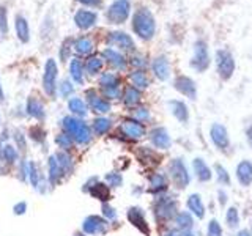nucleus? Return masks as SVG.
Instances as JSON below:
<instances>
[{"label":"nucleus","mask_w":252,"mask_h":236,"mask_svg":"<svg viewBox=\"0 0 252 236\" xmlns=\"http://www.w3.org/2000/svg\"><path fill=\"white\" fill-rule=\"evenodd\" d=\"M63 132L74 140L77 145H89L92 142V128L79 117H63L62 118Z\"/></svg>","instance_id":"nucleus-1"},{"label":"nucleus","mask_w":252,"mask_h":236,"mask_svg":"<svg viewBox=\"0 0 252 236\" xmlns=\"http://www.w3.org/2000/svg\"><path fill=\"white\" fill-rule=\"evenodd\" d=\"M132 30L136 31L142 39H152L156 31V24L153 14L147 8H140L134 13L132 18Z\"/></svg>","instance_id":"nucleus-2"},{"label":"nucleus","mask_w":252,"mask_h":236,"mask_svg":"<svg viewBox=\"0 0 252 236\" xmlns=\"http://www.w3.org/2000/svg\"><path fill=\"white\" fill-rule=\"evenodd\" d=\"M57 77H59V66L54 59H47L44 63V73H43V90L47 96H55L57 90Z\"/></svg>","instance_id":"nucleus-3"},{"label":"nucleus","mask_w":252,"mask_h":236,"mask_svg":"<svg viewBox=\"0 0 252 236\" xmlns=\"http://www.w3.org/2000/svg\"><path fill=\"white\" fill-rule=\"evenodd\" d=\"M169 173H170V178L173 181L178 189H185L189 183H191V177H189V172L186 169L185 162L177 157V159L170 161L169 164Z\"/></svg>","instance_id":"nucleus-4"},{"label":"nucleus","mask_w":252,"mask_h":236,"mask_svg":"<svg viewBox=\"0 0 252 236\" xmlns=\"http://www.w3.org/2000/svg\"><path fill=\"white\" fill-rule=\"evenodd\" d=\"M155 216L158 220H170L177 216V202L170 199V197H162L155 203Z\"/></svg>","instance_id":"nucleus-5"},{"label":"nucleus","mask_w":252,"mask_h":236,"mask_svg":"<svg viewBox=\"0 0 252 236\" xmlns=\"http://www.w3.org/2000/svg\"><path fill=\"white\" fill-rule=\"evenodd\" d=\"M131 11L129 0H115L107 10V21L110 24H123Z\"/></svg>","instance_id":"nucleus-6"},{"label":"nucleus","mask_w":252,"mask_h":236,"mask_svg":"<svg viewBox=\"0 0 252 236\" xmlns=\"http://www.w3.org/2000/svg\"><path fill=\"white\" fill-rule=\"evenodd\" d=\"M109 230V220H106L101 216H87L82 222V232L89 236H96V235H104Z\"/></svg>","instance_id":"nucleus-7"},{"label":"nucleus","mask_w":252,"mask_h":236,"mask_svg":"<svg viewBox=\"0 0 252 236\" xmlns=\"http://www.w3.org/2000/svg\"><path fill=\"white\" fill-rule=\"evenodd\" d=\"M191 66L195 71H199V73H203V71L210 66L208 47H207V43L202 41V39L195 41V44H194V57L191 61Z\"/></svg>","instance_id":"nucleus-8"},{"label":"nucleus","mask_w":252,"mask_h":236,"mask_svg":"<svg viewBox=\"0 0 252 236\" xmlns=\"http://www.w3.org/2000/svg\"><path fill=\"white\" fill-rule=\"evenodd\" d=\"M216 65H218V73L222 79H230L233 71H235V60L233 55L225 51V49H219L216 52Z\"/></svg>","instance_id":"nucleus-9"},{"label":"nucleus","mask_w":252,"mask_h":236,"mask_svg":"<svg viewBox=\"0 0 252 236\" xmlns=\"http://www.w3.org/2000/svg\"><path fill=\"white\" fill-rule=\"evenodd\" d=\"M210 137L213 140V144L216 145L218 149L220 151H225V149L230 147V139H228V132L225 129V126L219 124V123H215L211 126L210 129Z\"/></svg>","instance_id":"nucleus-10"},{"label":"nucleus","mask_w":252,"mask_h":236,"mask_svg":"<svg viewBox=\"0 0 252 236\" xmlns=\"http://www.w3.org/2000/svg\"><path fill=\"white\" fill-rule=\"evenodd\" d=\"M120 132L129 140H139L145 136V128L140 121L132 118V120H125L120 124Z\"/></svg>","instance_id":"nucleus-11"},{"label":"nucleus","mask_w":252,"mask_h":236,"mask_svg":"<svg viewBox=\"0 0 252 236\" xmlns=\"http://www.w3.org/2000/svg\"><path fill=\"white\" fill-rule=\"evenodd\" d=\"M126 216H128V220L129 222L137 228L139 232H142L144 235H150V227L147 224V219H145V212L142 208L139 206H131L126 212Z\"/></svg>","instance_id":"nucleus-12"},{"label":"nucleus","mask_w":252,"mask_h":236,"mask_svg":"<svg viewBox=\"0 0 252 236\" xmlns=\"http://www.w3.org/2000/svg\"><path fill=\"white\" fill-rule=\"evenodd\" d=\"M87 102L92 109V112L104 115L110 112V102L104 98L98 96V93L94 90H87Z\"/></svg>","instance_id":"nucleus-13"},{"label":"nucleus","mask_w":252,"mask_h":236,"mask_svg":"<svg viewBox=\"0 0 252 236\" xmlns=\"http://www.w3.org/2000/svg\"><path fill=\"white\" fill-rule=\"evenodd\" d=\"M150 142H152L153 147L158 149H169L172 144L167 129L162 128V126H158V128H155L150 132Z\"/></svg>","instance_id":"nucleus-14"},{"label":"nucleus","mask_w":252,"mask_h":236,"mask_svg":"<svg viewBox=\"0 0 252 236\" xmlns=\"http://www.w3.org/2000/svg\"><path fill=\"white\" fill-rule=\"evenodd\" d=\"M63 177H65V175H63V172H62L60 165H59L57 156L51 154L49 159H47V183H49L51 187H54Z\"/></svg>","instance_id":"nucleus-15"},{"label":"nucleus","mask_w":252,"mask_h":236,"mask_svg":"<svg viewBox=\"0 0 252 236\" xmlns=\"http://www.w3.org/2000/svg\"><path fill=\"white\" fill-rule=\"evenodd\" d=\"M98 21V14L94 11H87V10H79L74 14V22L76 26L81 30H89L90 27H93Z\"/></svg>","instance_id":"nucleus-16"},{"label":"nucleus","mask_w":252,"mask_h":236,"mask_svg":"<svg viewBox=\"0 0 252 236\" xmlns=\"http://www.w3.org/2000/svg\"><path fill=\"white\" fill-rule=\"evenodd\" d=\"M175 88L181 93L188 96L189 99H195V94H197V88H195V84L191 77L188 76H180L175 79Z\"/></svg>","instance_id":"nucleus-17"},{"label":"nucleus","mask_w":252,"mask_h":236,"mask_svg":"<svg viewBox=\"0 0 252 236\" xmlns=\"http://www.w3.org/2000/svg\"><path fill=\"white\" fill-rule=\"evenodd\" d=\"M107 41H109V44L120 47V49H123V51H134V47H136L131 36L123 33V31H112V33L109 35Z\"/></svg>","instance_id":"nucleus-18"},{"label":"nucleus","mask_w":252,"mask_h":236,"mask_svg":"<svg viewBox=\"0 0 252 236\" xmlns=\"http://www.w3.org/2000/svg\"><path fill=\"white\" fill-rule=\"evenodd\" d=\"M26 114L32 118H35V120H38V121H43L46 118L44 106L33 96H30L26 102Z\"/></svg>","instance_id":"nucleus-19"},{"label":"nucleus","mask_w":252,"mask_h":236,"mask_svg":"<svg viewBox=\"0 0 252 236\" xmlns=\"http://www.w3.org/2000/svg\"><path fill=\"white\" fill-rule=\"evenodd\" d=\"M152 69L155 76L159 79V81H167L169 76H170V65H169V60L161 55V57H156L152 63Z\"/></svg>","instance_id":"nucleus-20"},{"label":"nucleus","mask_w":252,"mask_h":236,"mask_svg":"<svg viewBox=\"0 0 252 236\" xmlns=\"http://www.w3.org/2000/svg\"><path fill=\"white\" fill-rule=\"evenodd\" d=\"M14 30H16V36L19 38L21 43H29L30 27H29V21L24 18V16L18 14L14 18Z\"/></svg>","instance_id":"nucleus-21"},{"label":"nucleus","mask_w":252,"mask_h":236,"mask_svg":"<svg viewBox=\"0 0 252 236\" xmlns=\"http://www.w3.org/2000/svg\"><path fill=\"white\" fill-rule=\"evenodd\" d=\"M192 167H194L197 179L202 181V183H207V181H210L213 178L211 169L208 167L207 162H205L202 157H195V159L192 161Z\"/></svg>","instance_id":"nucleus-22"},{"label":"nucleus","mask_w":252,"mask_h":236,"mask_svg":"<svg viewBox=\"0 0 252 236\" xmlns=\"http://www.w3.org/2000/svg\"><path fill=\"white\" fill-rule=\"evenodd\" d=\"M236 178L243 186L252 184V162L249 161H241L236 165Z\"/></svg>","instance_id":"nucleus-23"},{"label":"nucleus","mask_w":252,"mask_h":236,"mask_svg":"<svg viewBox=\"0 0 252 236\" xmlns=\"http://www.w3.org/2000/svg\"><path fill=\"white\" fill-rule=\"evenodd\" d=\"M102 57H104V60H107L110 65H112L114 68H117L118 71H123L126 68L125 57L120 52H117L115 49H110V47H107V49L102 51Z\"/></svg>","instance_id":"nucleus-24"},{"label":"nucleus","mask_w":252,"mask_h":236,"mask_svg":"<svg viewBox=\"0 0 252 236\" xmlns=\"http://www.w3.org/2000/svg\"><path fill=\"white\" fill-rule=\"evenodd\" d=\"M167 177L164 175V173H153L152 177H150V192L153 194H162L167 191Z\"/></svg>","instance_id":"nucleus-25"},{"label":"nucleus","mask_w":252,"mask_h":236,"mask_svg":"<svg viewBox=\"0 0 252 236\" xmlns=\"http://www.w3.org/2000/svg\"><path fill=\"white\" fill-rule=\"evenodd\" d=\"M188 208H189V211H191L197 219H203L205 217V206H203L202 197L199 194H191V195H189Z\"/></svg>","instance_id":"nucleus-26"},{"label":"nucleus","mask_w":252,"mask_h":236,"mask_svg":"<svg viewBox=\"0 0 252 236\" xmlns=\"http://www.w3.org/2000/svg\"><path fill=\"white\" fill-rule=\"evenodd\" d=\"M55 156H57V161H59L63 175H71V173L74 172V165H76L73 156L68 151H59V153H55Z\"/></svg>","instance_id":"nucleus-27"},{"label":"nucleus","mask_w":252,"mask_h":236,"mask_svg":"<svg viewBox=\"0 0 252 236\" xmlns=\"http://www.w3.org/2000/svg\"><path fill=\"white\" fill-rule=\"evenodd\" d=\"M169 106L172 109L173 117H175L178 121L188 123V120H189V110H188V106L185 104L183 101H170Z\"/></svg>","instance_id":"nucleus-28"},{"label":"nucleus","mask_w":252,"mask_h":236,"mask_svg":"<svg viewBox=\"0 0 252 236\" xmlns=\"http://www.w3.org/2000/svg\"><path fill=\"white\" fill-rule=\"evenodd\" d=\"M68 109L69 112L73 114L74 117H79V118H84L89 114V107H87V102L81 98H71L68 101Z\"/></svg>","instance_id":"nucleus-29"},{"label":"nucleus","mask_w":252,"mask_h":236,"mask_svg":"<svg viewBox=\"0 0 252 236\" xmlns=\"http://www.w3.org/2000/svg\"><path fill=\"white\" fill-rule=\"evenodd\" d=\"M110 128H112V121L106 117L94 118L93 123H92V129L96 136H104V134H107L110 131Z\"/></svg>","instance_id":"nucleus-30"},{"label":"nucleus","mask_w":252,"mask_h":236,"mask_svg":"<svg viewBox=\"0 0 252 236\" xmlns=\"http://www.w3.org/2000/svg\"><path fill=\"white\" fill-rule=\"evenodd\" d=\"M129 81H131L134 88H137V90H144V88H147V87L150 85L148 77H147V74L142 69L132 71V73L129 74Z\"/></svg>","instance_id":"nucleus-31"},{"label":"nucleus","mask_w":252,"mask_h":236,"mask_svg":"<svg viewBox=\"0 0 252 236\" xmlns=\"http://www.w3.org/2000/svg\"><path fill=\"white\" fill-rule=\"evenodd\" d=\"M140 98H142L140 90L134 88V87H128L123 93V102L126 107H136L140 102Z\"/></svg>","instance_id":"nucleus-32"},{"label":"nucleus","mask_w":252,"mask_h":236,"mask_svg":"<svg viewBox=\"0 0 252 236\" xmlns=\"http://www.w3.org/2000/svg\"><path fill=\"white\" fill-rule=\"evenodd\" d=\"M69 74H71V79L79 84V85H82L84 84V66H82V63L81 60H71L69 63Z\"/></svg>","instance_id":"nucleus-33"},{"label":"nucleus","mask_w":252,"mask_h":236,"mask_svg":"<svg viewBox=\"0 0 252 236\" xmlns=\"http://www.w3.org/2000/svg\"><path fill=\"white\" fill-rule=\"evenodd\" d=\"M73 49L79 55H89L93 51V43H92V39L85 38V36L77 38V39H74V43H73Z\"/></svg>","instance_id":"nucleus-34"},{"label":"nucleus","mask_w":252,"mask_h":236,"mask_svg":"<svg viewBox=\"0 0 252 236\" xmlns=\"http://www.w3.org/2000/svg\"><path fill=\"white\" fill-rule=\"evenodd\" d=\"M175 224H177V227L180 228V230L189 232L192 228V225H194V220H192V216L189 214L188 211H181L175 216Z\"/></svg>","instance_id":"nucleus-35"},{"label":"nucleus","mask_w":252,"mask_h":236,"mask_svg":"<svg viewBox=\"0 0 252 236\" xmlns=\"http://www.w3.org/2000/svg\"><path fill=\"white\" fill-rule=\"evenodd\" d=\"M89 194H90L92 197H94V199H98V200H101V202H104V203H106V200H109V197H110L109 186L99 183V181L90 189Z\"/></svg>","instance_id":"nucleus-36"},{"label":"nucleus","mask_w":252,"mask_h":236,"mask_svg":"<svg viewBox=\"0 0 252 236\" xmlns=\"http://www.w3.org/2000/svg\"><path fill=\"white\" fill-rule=\"evenodd\" d=\"M102 65H104V60H102L101 57H98V55H92V57L85 63V69L89 74L94 76L102 69Z\"/></svg>","instance_id":"nucleus-37"},{"label":"nucleus","mask_w":252,"mask_h":236,"mask_svg":"<svg viewBox=\"0 0 252 236\" xmlns=\"http://www.w3.org/2000/svg\"><path fill=\"white\" fill-rule=\"evenodd\" d=\"M99 85L101 88H114V87H120V79H118L114 73H104L99 77Z\"/></svg>","instance_id":"nucleus-38"},{"label":"nucleus","mask_w":252,"mask_h":236,"mask_svg":"<svg viewBox=\"0 0 252 236\" xmlns=\"http://www.w3.org/2000/svg\"><path fill=\"white\" fill-rule=\"evenodd\" d=\"M2 157H3V161L6 162V164H16V161H18V157H19V154H18V148H14L13 145H10V144H6V145H3L2 147Z\"/></svg>","instance_id":"nucleus-39"},{"label":"nucleus","mask_w":252,"mask_h":236,"mask_svg":"<svg viewBox=\"0 0 252 236\" xmlns=\"http://www.w3.org/2000/svg\"><path fill=\"white\" fill-rule=\"evenodd\" d=\"M39 179H41V177H39V172H38V167L36 164L33 161H29V172H27V181L33 186L35 189H38L39 186Z\"/></svg>","instance_id":"nucleus-40"},{"label":"nucleus","mask_w":252,"mask_h":236,"mask_svg":"<svg viewBox=\"0 0 252 236\" xmlns=\"http://www.w3.org/2000/svg\"><path fill=\"white\" fill-rule=\"evenodd\" d=\"M55 144L59 148H62V151H69L71 148L74 147V140L71 139L66 132H60L57 137H55Z\"/></svg>","instance_id":"nucleus-41"},{"label":"nucleus","mask_w":252,"mask_h":236,"mask_svg":"<svg viewBox=\"0 0 252 236\" xmlns=\"http://www.w3.org/2000/svg\"><path fill=\"white\" fill-rule=\"evenodd\" d=\"M104 179L109 187H120L123 184V177H122V173H118V172H109L104 177Z\"/></svg>","instance_id":"nucleus-42"},{"label":"nucleus","mask_w":252,"mask_h":236,"mask_svg":"<svg viewBox=\"0 0 252 236\" xmlns=\"http://www.w3.org/2000/svg\"><path fill=\"white\" fill-rule=\"evenodd\" d=\"M225 220L230 228H236L240 225V214H238V209H236L235 206L228 208L227 209V214H225Z\"/></svg>","instance_id":"nucleus-43"},{"label":"nucleus","mask_w":252,"mask_h":236,"mask_svg":"<svg viewBox=\"0 0 252 236\" xmlns=\"http://www.w3.org/2000/svg\"><path fill=\"white\" fill-rule=\"evenodd\" d=\"M29 137L33 142H36V144H43L46 140V132L41 129V126H32L29 129Z\"/></svg>","instance_id":"nucleus-44"},{"label":"nucleus","mask_w":252,"mask_h":236,"mask_svg":"<svg viewBox=\"0 0 252 236\" xmlns=\"http://www.w3.org/2000/svg\"><path fill=\"white\" fill-rule=\"evenodd\" d=\"M215 170H216L219 184H222V186H228V184H230V175H228V172L225 170V167H222L220 164H216Z\"/></svg>","instance_id":"nucleus-45"},{"label":"nucleus","mask_w":252,"mask_h":236,"mask_svg":"<svg viewBox=\"0 0 252 236\" xmlns=\"http://www.w3.org/2000/svg\"><path fill=\"white\" fill-rule=\"evenodd\" d=\"M74 93V87H73V84H71L69 81H62L60 82V85H59V94L62 98H69L71 94Z\"/></svg>","instance_id":"nucleus-46"},{"label":"nucleus","mask_w":252,"mask_h":236,"mask_svg":"<svg viewBox=\"0 0 252 236\" xmlns=\"http://www.w3.org/2000/svg\"><path fill=\"white\" fill-rule=\"evenodd\" d=\"M13 137H14V142H16V148H19L21 151H24L27 147V136L24 134L21 129H16L14 134H13Z\"/></svg>","instance_id":"nucleus-47"},{"label":"nucleus","mask_w":252,"mask_h":236,"mask_svg":"<svg viewBox=\"0 0 252 236\" xmlns=\"http://www.w3.org/2000/svg\"><path fill=\"white\" fill-rule=\"evenodd\" d=\"M8 33V13L6 6L0 5V35Z\"/></svg>","instance_id":"nucleus-48"},{"label":"nucleus","mask_w":252,"mask_h":236,"mask_svg":"<svg viewBox=\"0 0 252 236\" xmlns=\"http://www.w3.org/2000/svg\"><path fill=\"white\" fill-rule=\"evenodd\" d=\"M207 235L208 236H222V228H220V224L216 219H211L208 228H207Z\"/></svg>","instance_id":"nucleus-49"},{"label":"nucleus","mask_w":252,"mask_h":236,"mask_svg":"<svg viewBox=\"0 0 252 236\" xmlns=\"http://www.w3.org/2000/svg\"><path fill=\"white\" fill-rule=\"evenodd\" d=\"M101 211H102V217L106 220H110V222H112V220L117 219V211L114 209V206H110L109 203H102Z\"/></svg>","instance_id":"nucleus-50"},{"label":"nucleus","mask_w":252,"mask_h":236,"mask_svg":"<svg viewBox=\"0 0 252 236\" xmlns=\"http://www.w3.org/2000/svg\"><path fill=\"white\" fill-rule=\"evenodd\" d=\"M150 118H152V117H150V110L145 109V107H140V109L136 110V112H134V120H137L140 123L148 121Z\"/></svg>","instance_id":"nucleus-51"},{"label":"nucleus","mask_w":252,"mask_h":236,"mask_svg":"<svg viewBox=\"0 0 252 236\" xmlns=\"http://www.w3.org/2000/svg\"><path fill=\"white\" fill-rule=\"evenodd\" d=\"M102 94H104V98L109 99H118V98H122V90H120V87H114V88H104L102 90Z\"/></svg>","instance_id":"nucleus-52"},{"label":"nucleus","mask_w":252,"mask_h":236,"mask_svg":"<svg viewBox=\"0 0 252 236\" xmlns=\"http://www.w3.org/2000/svg\"><path fill=\"white\" fill-rule=\"evenodd\" d=\"M26 211H27V203L26 202H18L13 206V212L16 216H22V214H26Z\"/></svg>","instance_id":"nucleus-53"},{"label":"nucleus","mask_w":252,"mask_h":236,"mask_svg":"<svg viewBox=\"0 0 252 236\" xmlns=\"http://www.w3.org/2000/svg\"><path fill=\"white\" fill-rule=\"evenodd\" d=\"M131 65L132 66H137V68H145L147 66V61L144 57H132L131 59Z\"/></svg>","instance_id":"nucleus-54"},{"label":"nucleus","mask_w":252,"mask_h":236,"mask_svg":"<svg viewBox=\"0 0 252 236\" xmlns=\"http://www.w3.org/2000/svg\"><path fill=\"white\" fill-rule=\"evenodd\" d=\"M69 44H63L62 46V49H60V59H62V61H66V59H69Z\"/></svg>","instance_id":"nucleus-55"},{"label":"nucleus","mask_w":252,"mask_h":236,"mask_svg":"<svg viewBox=\"0 0 252 236\" xmlns=\"http://www.w3.org/2000/svg\"><path fill=\"white\" fill-rule=\"evenodd\" d=\"M98 181H99V179H98V177H93V178H89V181H87V183L84 184V187H82V191H84V192H89V191H90V189H92V187H93L94 184H96V183H98Z\"/></svg>","instance_id":"nucleus-56"},{"label":"nucleus","mask_w":252,"mask_h":236,"mask_svg":"<svg viewBox=\"0 0 252 236\" xmlns=\"http://www.w3.org/2000/svg\"><path fill=\"white\" fill-rule=\"evenodd\" d=\"M77 2H81L82 5H87V6H99L101 5V0H77Z\"/></svg>","instance_id":"nucleus-57"},{"label":"nucleus","mask_w":252,"mask_h":236,"mask_svg":"<svg viewBox=\"0 0 252 236\" xmlns=\"http://www.w3.org/2000/svg\"><path fill=\"white\" fill-rule=\"evenodd\" d=\"M246 139H248V144L252 148V126H249V128L246 129Z\"/></svg>","instance_id":"nucleus-58"},{"label":"nucleus","mask_w":252,"mask_h":236,"mask_svg":"<svg viewBox=\"0 0 252 236\" xmlns=\"http://www.w3.org/2000/svg\"><path fill=\"white\" fill-rule=\"evenodd\" d=\"M225 202H227V195L222 191H219V203L220 205H225Z\"/></svg>","instance_id":"nucleus-59"},{"label":"nucleus","mask_w":252,"mask_h":236,"mask_svg":"<svg viewBox=\"0 0 252 236\" xmlns=\"http://www.w3.org/2000/svg\"><path fill=\"white\" fill-rule=\"evenodd\" d=\"M164 236H181V235L178 233V230H172V228H170V230H167L164 233Z\"/></svg>","instance_id":"nucleus-60"},{"label":"nucleus","mask_w":252,"mask_h":236,"mask_svg":"<svg viewBox=\"0 0 252 236\" xmlns=\"http://www.w3.org/2000/svg\"><path fill=\"white\" fill-rule=\"evenodd\" d=\"M5 101V93H3V87H2V82H0V102Z\"/></svg>","instance_id":"nucleus-61"},{"label":"nucleus","mask_w":252,"mask_h":236,"mask_svg":"<svg viewBox=\"0 0 252 236\" xmlns=\"http://www.w3.org/2000/svg\"><path fill=\"white\" fill-rule=\"evenodd\" d=\"M236 236H252L248 230H241V232H238V235Z\"/></svg>","instance_id":"nucleus-62"},{"label":"nucleus","mask_w":252,"mask_h":236,"mask_svg":"<svg viewBox=\"0 0 252 236\" xmlns=\"http://www.w3.org/2000/svg\"><path fill=\"white\" fill-rule=\"evenodd\" d=\"M181 236H195V235H194V233H191V232H185Z\"/></svg>","instance_id":"nucleus-63"},{"label":"nucleus","mask_w":252,"mask_h":236,"mask_svg":"<svg viewBox=\"0 0 252 236\" xmlns=\"http://www.w3.org/2000/svg\"><path fill=\"white\" fill-rule=\"evenodd\" d=\"M74 236H89V235H85V233H84V232H82V233H76V235H74Z\"/></svg>","instance_id":"nucleus-64"}]
</instances>
